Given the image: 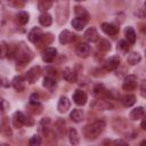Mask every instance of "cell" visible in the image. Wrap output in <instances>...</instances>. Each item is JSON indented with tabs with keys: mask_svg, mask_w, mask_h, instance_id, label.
I'll return each mask as SVG.
<instances>
[{
	"mask_svg": "<svg viewBox=\"0 0 146 146\" xmlns=\"http://www.w3.org/2000/svg\"><path fill=\"white\" fill-rule=\"evenodd\" d=\"M105 121L104 120H97L95 122H92L91 124H88L84 127L83 133L86 136L87 139H96L105 129Z\"/></svg>",
	"mask_w": 146,
	"mask_h": 146,
	"instance_id": "6da1fadb",
	"label": "cell"
},
{
	"mask_svg": "<svg viewBox=\"0 0 146 146\" xmlns=\"http://www.w3.org/2000/svg\"><path fill=\"white\" fill-rule=\"evenodd\" d=\"M32 58H33V52L27 47H21V49H17V52H16L17 70L23 68Z\"/></svg>",
	"mask_w": 146,
	"mask_h": 146,
	"instance_id": "7a4b0ae2",
	"label": "cell"
},
{
	"mask_svg": "<svg viewBox=\"0 0 146 146\" xmlns=\"http://www.w3.org/2000/svg\"><path fill=\"white\" fill-rule=\"evenodd\" d=\"M13 124L15 128H21L22 125L31 127L34 124V120L30 116H26L22 112H15L13 115Z\"/></svg>",
	"mask_w": 146,
	"mask_h": 146,
	"instance_id": "3957f363",
	"label": "cell"
},
{
	"mask_svg": "<svg viewBox=\"0 0 146 146\" xmlns=\"http://www.w3.org/2000/svg\"><path fill=\"white\" fill-rule=\"evenodd\" d=\"M40 74H41V67H40V66H33L32 68H30V70L27 71L26 75H25V80H26L29 83L33 84V83L39 79Z\"/></svg>",
	"mask_w": 146,
	"mask_h": 146,
	"instance_id": "277c9868",
	"label": "cell"
},
{
	"mask_svg": "<svg viewBox=\"0 0 146 146\" xmlns=\"http://www.w3.org/2000/svg\"><path fill=\"white\" fill-rule=\"evenodd\" d=\"M137 87V76L133 74H129L125 76L122 83V89L125 91H131Z\"/></svg>",
	"mask_w": 146,
	"mask_h": 146,
	"instance_id": "5b68a950",
	"label": "cell"
},
{
	"mask_svg": "<svg viewBox=\"0 0 146 146\" xmlns=\"http://www.w3.org/2000/svg\"><path fill=\"white\" fill-rule=\"evenodd\" d=\"M120 65V58L119 56H112L110 58H107L104 62V68L106 71H114L119 67Z\"/></svg>",
	"mask_w": 146,
	"mask_h": 146,
	"instance_id": "8992f818",
	"label": "cell"
},
{
	"mask_svg": "<svg viewBox=\"0 0 146 146\" xmlns=\"http://www.w3.org/2000/svg\"><path fill=\"white\" fill-rule=\"evenodd\" d=\"M75 52H76V55H78L79 57L86 58V57H88V56L90 55V52H91V47H90L88 43L82 42V43H80V44L76 47Z\"/></svg>",
	"mask_w": 146,
	"mask_h": 146,
	"instance_id": "52a82bcc",
	"label": "cell"
},
{
	"mask_svg": "<svg viewBox=\"0 0 146 146\" xmlns=\"http://www.w3.org/2000/svg\"><path fill=\"white\" fill-rule=\"evenodd\" d=\"M87 99H88V97H87V94L84 91H82L80 89H78V90L74 91V94H73V100H74V103L76 105H80V106L84 105L87 103Z\"/></svg>",
	"mask_w": 146,
	"mask_h": 146,
	"instance_id": "ba28073f",
	"label": "cell"
},
{
	"mask_svg": "<svg viewBox=\"0 0 146 146\" xmlns=\"http://www.w3.org/2000/svg\"><path fill=\"white\" fill-rule=\"evenodd\" d=\"M0 132L6 137H10L13 135V131L9 124V119L7 116H5L0 122Z\"/></svg>",
	"mask_w": 146,
	"mask_h": 146,
	"instance_id": "9c48e42d",
	"label": "cell"
},
{
	"mask_svg": "<svg viewBox=\"0 0 146 146\" xmlns=\"http://www.w3.org/2000/svg\"><path fill=\"white\" fill-rule=\"evenodd\" d=\"M75 36H76V35H74L73 33H71L68 30H64V31H62L60 34H59V42H60L62 44L71 43V42H73V41L75 40Z\"/></svg>",
	"mask_w": 146,
	"mask_h": 146,
	"instance_id": "30bf717a",
	"label": "cell"
},
{
	"mask_svg": "<svg viewBox=\"0 0 146 146\" xmlns=\"http://www.w3.org/2000/svg\"><path fill=\"white\" fill-rule=\"evenodd\" d=\"M25 81H26L25 78H23L22 75L15 76V78L13 79V81H11L14 89H15L16 91H18V92L24 91V89H25Z\"/></svg>",
	"mask_w": 146,
	"mask_h": 146,
	"instance_id": "8fae6325",
	"label": "cell"
},
{
	"mask_svg": "<svg viewBox=\"0 0 146 146\" xmlns=\"http://www.w3.org/2000/svg\"><path fill=\"white\" fill-rule=\"evenodd\" d=\"M42 35H43V32H42V30H41L40 27H33V29L29 32L27 38H29V40H30L32 43H36V42L41 39Z\"/></svg>",
	"mask_w": 146,
	"mask_h": 146,
	"instance_id": "7c38bea8",
	"label": "cell"
},
{
	"mask_svg": "<svg viewBox=\"0 0 146 146\" xmlns=\"http://www.w3.org/2000/svg\"><path fill=\"white\" fill-rule=\"evenodd\" d=\"M56 55H57V50H56L55 48L48 47V48H46V50L42 52V59H43V62H46V63H51V62L55 59Z\"/></svg>",
	"mask_w": 146,
	"mask_h": 146,
	"instance_id": "4fadbf2b",
	"label": "cell"
},
{
	"mask_svg": "<svg viewBox=\"0 0 146 146\" xmlns=\"http://www.w3.org/2000/svg\"><path fill=\"white\" fill-rule=\"evenodd\" d=\"M71 107V102L67 97H60L59 100H58V104H57V110L59 113H65L68 111V108Z\"/></svg>",
	"mask_w": 146,
	"mask_h": 146,
	"instance_id": "5bb4252c",
	"label": "cell"
},
{
	"mask_svg": "<svg viewBox=\"0 0 146 146\" xmlns=\"http://www.w3.org/2000/svg\"><path fill=\"white\" fill-rule=\"evenodd\" d=\"M102 30H103V32L106 33L107 35H115V34H117V32H119V29H117L114 24L107 23V22L102 23Z\"/></svg>",
	"mask_w": 146,
	"mask_h": 146,
	"instance_id": "9a60e30c",
	"label": "cell"
},
{
	"mask_svg": "<svg viewBox=\"0 0 146 146\" xmlns=\"http://www.w3.org/2000/svg\"><path fill=\"white\" fill-rule=\"evenodd\" d=\"M84 39L89 42H96L99 39V34L95 27H90L84 32Z\"/></svg>",
	"mask_w": 146,
	"mask_h": 146,
	"instance_id": "2e32d148",
	"label": "cell"
},
{
	"mask_svg": "<svg viewBox=\"0 0 146 146\" xmlns=\"http://www.w3.org/2000/svg\"><path fill=\"white\" fill-rule=\"evenodd\" d=\"M144 115H145V111H144V107H141V106H139L137 108H133L130 112V119L133 120V121H137V120L143 119Z\"/></svg>",
	"mask_w": 146,
	"mask_h": 146,
	"instance_id": "e0dca14e",
	"label": "cell"
},
{
	"mask_svg": "<svg viewBox=\"0 0 146 146\" xmlns=\"http://www.w3.org/2000/svg\"><path fill=\"white\" fill-rule=\"evenodd\" d=\"M63 78H64L67 82H75L78 76H76V73H75L72 68L66 67V68L64 70V72H63Z\"/></svg>",
	"mask_w": 146,
	"mask_h": 146,
	"instance_id": "ac0fdd59",
	"label": "cell"
},
{
	"mask_svg": "<svg viewBox=\"0 0 146 146\" xmlns=\"http://www.w3.org/2000/svg\"><path fill=\"white\" fill-rule=\"evenodd\" d=\"M67 136H68V140L71 144L73 145H78L80 143V137H79V133L78 131L74 129V128H70L68 131H67Z\"/></svg>",
	"mask_w": 146,
	"mask_h": 146,
	"instance_id": "d6986e66",
	"label": "cell"
},
{
	"mask_svg": "<svg viewBox=\"0 0 146 146\" xmlns=\"http://www.w3.org/2000/svg\"><path fill=\"white\" fill-rule=\"evenodd\" d=\"M52 42V35L50 34V33H47V34H43L42 36H41V39L35 43L39 48H42V47H46V46H48L49 43H51Z\"/></svg>",
	"mask_w": 146,
	"mask_h": 146,
	"instance_id": "ffe728a7",
	"label": "cell"
},
{
	"mask_svg": "<svg viewBox=\"0 0 146 146\" xmlns=\"http://www.w3.org/2000/svg\"><path fill=\"white\" fill-rule=\"evenodd\" d=\"M83 111L80 108H75L70 113V119L74 122H81L83 120Z\"/></svg>",
	"mask_w": 146,
	"mask_h": 146,
	"instance_id": "44dd1931",
	"label": "cell"
},
{
	"mask_svg": "<svg viewBox=\"0 0 146 146\" xmlns=\"http://www.w3.org/2000/svg\"><path fill=\"white\" fill-rule=\"evenodd\" d=\"M88 23V19H84V18H80V17H76L72 21V26L76 30V31H81Z\"/></svg>",
	"mask_w": 146,
	"mask_h": 146,
	"instance_id": "7402d4cb",
	"label": "cell"
},
{
	"mask_svg": "<svg viewBox=\"0 0 146 146\" xmlns=\"http://www.w3.org/2000/svg\"><path fill=\"white\" fill-rule=\"evenodd\" d=\"M39 23L42 26H50L51 23H52V18H51V16L48 13H42L39 16Z\"/></svg>",
	"mask_w": 146,
	"mask_h": 146,
	"instance_id": "603a6c76",
	"label": "cell"
},
{
	"mask_svg": "<svg viewBox=\"0 0 146 146\" xmlns=\"http://www.w3.org/2000/svg\"><path fill=\"white\" fill-rule=\"evenodd\" d=\"M140 59H141L140 54H139V52H136V51H131V52L128 55V57H127V62H128L129 64H131V65H136L137 63L140 62Z\"/></svg>",
	"mask_w": 146,
	"mask_h": 146,
	"instance_id": "cb8c5ba5",
	"label": "cell"
},
{
	"mask_svg": "<svg viewBox=\"0 0 146 146\" xmlns=\"http://www.w3.org/2000/svg\"><path fill=\"white\" fill-rule=\"evenodd\" d=\"M43 87L47 88L48 90H52L55 87H56V80H55V76L52 75H47L43 80Z\"/></svg>",
	"mask_w": 146,
	"mask_h": 146,
	"instance_id": "d4e9b609",
	"label": "cell"
},
{
	"mask_svg": "<svg viewBox=\"0 0 146 146\" xmlns=\"http://www.w3.org/2000/svg\"><path fill=\"white\" fill-rule=\"evenodd\" d=\"M121 102L125 107H130L136 103V97L133 95H131V94H128V95H124L121 98Z\"/></svg>",
	"mask_w": 146,
	"mask_h": 146,
	"instance_id": "484cf974",
	"label": "cell"
},
{
	"mask_svg": "<svg viewBox=\"0 0 146 146\" xmlns=\"http://www.w3.org/2000/svg\"><path fill=\"white\" fill-rule=\"evenodd\" d=\"M124 34H125L127 40H128L131 44H133V43L136 42V32H135V30H133L131 26H128V27L125 29Z\"/></svg>",
	"mask_w": 146,
	"mask_h": 146,
	"instance_id": "4316f807",
	"label": "cell"
},
{
	"mask_svg": "<svg viewBox=\"0 0 146 146\" xmlns=\"http://www.w3.org/2000/svg\"><path fill=\"white\" fill-rule=\"evenodd\" d=\"M94 95L96 97H98V98H103L104 96L108 95V92H107V90L105 89V87L103 84H97L94 88Z\"/></svg>",
	"mask_w": 146,
	"mask_h": 146,
	"instance_id": "83f0119b",
	"label": "cell"
},
{
	"mask_svg": "<svg viewBox=\"0 0 146 146\" xmlns=\"http://www.w3.org/2000/svg\"><path fill=\"white\" fill-rule=\"evenodd\" d=\"M52 6V0H39L38 2V8L40 11H47L48 9H50Z\"/></svg>",
	"mask_w": 146,
	"mask_h": 146,
	"instance_id": "f1b7e54d",
	"label": "cell"
},
{
	"mask_svg": "<svg viewBox=\"0 0 146 146\" xmlns=\"http://www.w3.org/2000/svg\"><path fill=\"white\" fill-rule=\"evenodd\" d=\"M74 13H75L76 17L84 18V19H89V14H88V11H87L83 7H81V6H75Z\"/></svg>",
	"mask_w": 146,
	"mask_h": 146,
	"instance_id": "f546056e",
	"label": "cell"
},
{
	"mask_svg": "<svg viewBox=\"0 0 146 146\" xmlns=\"http://www.w3.org/2000/svg\"><path fill=\"white\" fill-rule=\"evenodd\" d=\"M92 106H94V107H96V108H98V110H102V111L112 108V105H111L108 102L103 100V99H100V100H96V103H94V104H92Z\"/></svg>",
	"mask_w": 146,
	"mask_h": 146,
	"instance_id": "4dcf8cb0",
	"label": "cell"
},
{
	"mask_svg": "<svg viewBox=\"0 0 146 146\" xmlns=\"http://www.w3.org/2000/svg\"><path fill=\"white\" fill-rule=\"evenodd\" d=\"M29 14L26 13V11H24V10H22V11H19L17 15H16V18H17V22L21 24V25H25L27 22H29Z\"/></svg>",
	"mask_w": 146,
	"mask_h": 146,
	"instance_id": "1f68e13d",
	"label": "cell"
},
{
	"mask_svg": "<svg viewBox=\"0 0 146 146\" xmlns=\"http://www.w3.org/2000/svg\"><path fill=\"white\" fill-rule=\"evenodd\" d=\"M97 41H98L97 47H98L99 50H102V51H108V50H111V43L107 40H105V39H100L99 40L98 39Z\"/></svg>",
	"mask_w": 146,
	"mask_h": 146,
	"instance_id": "d6a6232c",
	"label": "cell"
},
{
	"mask_svg": "<svg viewBox=\"0 0 146 146\" xmlns=\"http://www.w3.org/2000/svg\"><path fill=\"white\" fill-rule=\"evenodd\" d=\"M117 50L122 54H127L128 50H129V44L125 40H120L119 43H117Z\"/></svg>",
	"mask_w": 146,
	"mask_h": 146,
	"instance_id": "836d02e7",
	"label": "cell"
},
{
	"mask_svg": "<svg viewBox=\"0 0 146 146\" xmlns=\"http://www.w3.org/2000/svg\"><path fill=\"white\" fill-rule=\"evenodd\" d=\"M8 54V46L6 42L0 41V58H5Z\"/></svg>",
	"mask_w": 146,
	"mask_h": 146,
	"instance_id": "e575fe53",
	"label": "cell"
},
{
	"mask_svg": "<svg viewBox=\"0 0 146 146\" xmlns=\"http://www.w3.org/2000/svg\"><path fill=\"white\" fill-rule=\"evenodd\" d=\"M29 144L31 146H39V145H41V138H40V136L34 135L33 137H31V139L29 140Z\"/></svg>",
	"mask_w": 146,
	"mask_h": 146,
	"instance_id": "d590c367",
	"label": "cell"
},
{
	"mask_svg": "<svg viewBox=\"0 0 146 146\" xmlns=\"http://www.w3.org/2000/svg\"><path fill=\"white\" fill-rule=\"evenodd\" d=\"M30 108H32V113L39 114L42 111V105H40V103H36V104H31L30 103Z\"/></svg>",
	"mask_w": 146,
	"mask_h": 146,
	"instance_id": "8d00e7d4",
	"label": "cell"
},
{
	"mask_svg": "<svg viewBox=\"0 0 146 146\" xmlns=\"http://www.w3.org/2000/svg\"><path fill=\"white\" fill-rule=\"evenodd\" d=\"M9 107V104L3 99V98H0V115L3 114Z\"/></svg>",
	"mask_w": 146,
	"mask_h": 146,
	"instance_id": "74e56055",
	"label": "cell"
},
{
	"mask_svg": "<svg viewBox=\"0 0 146 146\" xmlns=\"http://www.w3.org/2000/svg\"><path fill=\"white\" fill-rule=\"evenodd\" d=\"M39 100H40V98H39V96H38L36 94H32V95L30 96V103H31V104H36V103H40Z\"/></svg>",
	"mask_w": 146,
	"mask_h": 146,
	"instance_id": "f35d334b",
	"label": "cell"
},
{
	"mask_svg": "<svg viewBox=\"0 0 146 146\" xmlns=\"http://www.w3.org/2000/svg\"><path fill=\"white\" fill-rule=\"evenodd\" d=\"M141 96L145 97V81H143L141 83Z\"/></svg>",
	"mask_w": 146,
	"mask_h": 146,
	"instance_id": "ab89813d",
	"label": "cell"
},
{
	"mask_svg": "<svg viewBox=\"0 0 146 146\" xmlns=\"http://www.w3.org/2000/svg\"><path fill=\"white\" fill-rule=\"evenodd\" d=\"M141 129H144V130L146 129V121H145V119L141 121Z\"/></svg>",
	"mask_w": 146,
	"mask_h": 146,
	"instance_id": "60d3db41",
	"label": "cell"
},
{
	"mask_svg": "<svg viewBox=\"0 0 146 146\" xmlns=\"http://www.w3.org/2000/svg\"><path fill=\"white\" fill-rule=\"evenodd\" d=\"M114 144H124V145H125L127 143H125V141H122V140H115Z\"/></svg>",
	"mask_w": 146,
	"mask_h": 146,
	"instance_id": "b9f144b4",
	"label": "cell"
},
{
	"mask_svg": "<svg viewBox=\"0 0 146 146\" xmlns=\"http://www.w3.org/2000/svg\"><path fill=\"white\" fill-rule=\"evenodd\" d=\"M10 0H0V2L1 3H7V2H9Z\"/></svg>",
	"mask_w": 146,
	"mask_h": 146,
	"instance_id": "7bdbcfd3",
	"label": "cell"
},
{
	"mask_svg": "<svg viewBox=\"0 0 146 146\" xmlns=\"http://www.w3.org/2000/svg\"><path fill=\"white\" fill-rule=\"evenodd\" d=\"M75 1H84V0H75Z\"/></svg>",
	"mask_w": 146,
	"mask_h": 146,
	"instance_id": "ee69618b",
	"label": "cell"
}]
</instances>
